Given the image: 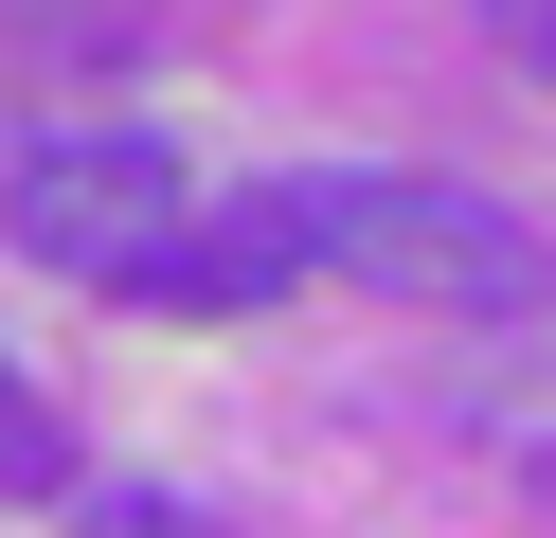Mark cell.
<instances>
[{
	"label": "cell",
	"mask_w": 556,
	"mask_h": 538,
	"mask_svg": "<svg viewBox=\"0 0 556 538\" xmlns=\"http://www.w3.org/2000/svg\"><path fill=\"white\" fill-rule=\"evenodd\" d=\"M324 270L395 287V305H448V323H539L556 305V234L503 215L484 179H324Z\"/></svg>",
	"instance_id": "obj_1"
},
{
	"label": "cell",
	"mask_w": 556,
	"mask_h": 538,
	"mask_svg": "<svg viewBox=\"0 0 556 538\" xmlns=\"http://www.w3.org/2000/svg\"><path fill=\"white\" fill-rule=\"evenodd\" d=\"M0 234L37 270H73V287H144L198 234L180 215V143L162 126H18L0 143Z\"/></svg>",
	"instance_id": "obj_2"
},
{
	"label": "cell",
	"mask_w": 556,
	"mask_h": 538,
	"mask_svg": "<svg viewBox=\"0 0 556 538\" xmlns=\"http://www.w3.org/2000/svg\"><path fill=\"white\" fill-rule=\"evenodd\" d=\"M54 485H73V413L0 359V502H54Z\"/></svg>",
	"instance_id": "obj_3"
},
{
	"label": "cell",
	"mask_w": 556,
	"mask_h": 538,
	"mask_svg": "<svg viewBox=\"0 0 556 538\" xmlns=\"http://www.w3.org/2000/svg\"><path fill=\"white\" fill-rule=\"evenodd\" d=\"M73 538H233V521H216V502H180V485H90Z\"/></svg>",
	"instance_id": "obj_4"
},
{
	"label": "cell",
	"mask_w": 556,
	"mask_h": 538,
	"mask_svg": "<svg viewBox=\"0 0 556 538\" xmlns=\"http://www.w3.org/2000/svg\"><path fill=\"white\" fill-rule=\"evenodd\" d=\"M484 36H503V54H520V72L556 90V0H484Z\"/></svg>",
	"instance_id": "obj_5"
}]
</instances>
